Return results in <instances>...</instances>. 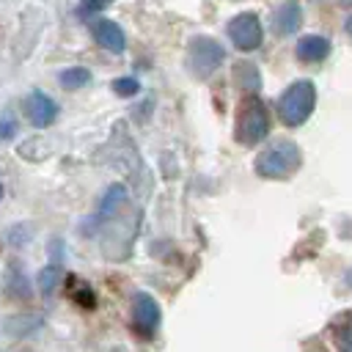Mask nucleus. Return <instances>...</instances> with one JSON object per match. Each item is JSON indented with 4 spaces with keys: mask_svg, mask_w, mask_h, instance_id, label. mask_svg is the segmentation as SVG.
<instances>
[{
    "mask_svg": "<svg viewBox=\"0 0 352 352\" xmlns=\"http://www.w3.org/2000/svg\"><path fill=\"white\" fill-rule=\"evenodd\" d=\"M302 162L300 146L292 140H275L256 157V173L264 179H286Z\"/></svg>",
    "mask_w": 352,
    "mask_h": 352,
    "instance_id": "nucleus-1",
    "label": "nucleus"
},
{
    "mask_svg": "<svg viewBox=\"0 0 352 352\" xmlns=\"http://www.w3.org/2000/svg\"><path fill=\"white\" fill-rule=\"evenodd\" d=\"M25 116L36 129H44L58 118V102L52 96H47L44 91H33L25 99Z\"/></svg>",
    "mask_w": 352,
    "mask_h": 352,
    "instance_id": "nucleus-6",
    "label": "nucleus"
},
{
    "mask_svg": "<svg viewBox=\"0 0 352 352\" xmlns=\"http://www.w3.org/2000/svg\"><path fill=\"white\" fill-rule=\"evenodd\" d=\"M300 22H302V8H300L297 0H286V3H280V6L275 8V14H272V28H275L278 36H289V33H294V30L300 28Z\"/></svg>",
    "mask_w": 352,
    "mask_h": 352,
    "instance_id": "nucleus-9",
    "label": "nucleus"
},
{
    "mask_svg": "<svg viewBox=\"0 0 352 352\" xmlns=\"http://www.w3.org/2000/svg\"><path fill=\"white\" fill-rule=\"evenodd\" d=\"M58 80H60V85L63 88H82L88 80H91V72L88 69H82V66H72V69H66V72H60L58 74Z\"/></svg>",
    "mask_w": 352,
    "mask_h": 352,
    "instance_id": "nucleus-14",
    "label": "nucleus"
},
{
    "mask_svg": "<svg viewBox=\"0 0 352 352\" xmlns=\"http://www.w3.org/2000/svg\"><path fill=\"white\" fill-rule=\"evenodd\" d=\"M58 280H60V267H58V264L44 267V270L38 272V289H41V294H44V297H50V294L55 292Z\"/></svg>",
    "mask_w": 352,
    "mask_h": 352,
    "instance_id": "nucleus-15",
    "label": "nucleus"
},
{
    "mask_svg": "<svg viewBox=\"0 0 352 352\" xmlns=\"http://www.w3.org/2000/svg\"><path fill=\"white\" fill-rule=\"evenodd\" d=\"M236 80L242 82V88L256 91L258 88V72H256V66L253 63H239L236 66Z\"/></svg>",
    "mask_w": 352,
    "mask_h": 352,
    "instance_id": "nucleus-16",
    "label": "nucleus"
},
{
    "mask_svg": "<svg viewBox=\"0 0 352 352\" xmlns=\"http://www.w3.org/2000/svg\"><path fill=\"white\" fill-rule=\"evenodd\" d=\"M344 346H352V338H349V341H344Z\"/></svg>",
    "mask_w": 352,
    "mask_h": 352,
    "instance_id": "nucleus-22",
    "label": "nucleus"
},
{
    "mask_svg": "<svg viewBox=\"0 0 352 352\" xmlns=\"http://www.w3.org/2000/svg\"><path fill=\"white\" fill-rule=\"evenodd\" d=\"M91 30H94V38H96V44L102 50H107L113 55H121L126 50V38H124V30L118 28V22H113V19H96Z\"/></svg>",
    "mask_w": 352,
    "mask_h": 352,
    "instance_id": "nucleus-8",
    "label": "nucleus"
},
{
    "mask_svg": "<svg viewBox=\"0 0 352 352\" xmlns=\"http://www.w3.org/2000/svg\"><path fill=\"white\" fill-rule=\"evenodd\" d=\"M124 204H126V187H124V184H110L107 192H104V201H102L99 212H96L91 220H94V223H104V220L113 217V214L118 212V206H124Z\"/></svg>",
    "mask_w": 352,
    "mask_h": 352,
    "instance_id": "nucleus-11",
    "label": "nucleus"
},
{
    "mask_svg": "<svg viewBox=\"0 0 352 352\" xmlns=\"http://www.w3.org/2000/svg\"><path fill=\"white\" fill-rule=\"evenodd\" d=\"M0 198H3V187H0Z\"/></svg>",
    "mask_w": 352,
    "mask_h": 352,
    "instance_id": "nucleus-23",
    "label": "nucleus"
},
{
    "mask_svg": "<svg viewBox=\"0 0 352 352\" xmlns=\"http://www.w3.org/2000/svg\"><path fill=\"white\" fill-rule=\"evenodd\" d=\"M270 132V113L258 96H248L239 104L236 116V140L245 146H256Z\"/></svg>",
    "mask_w": 352,
    "mask_h": 352,
    "instance_id": "nucleus-3",
    "label": "nucleus"
},
{
    "mask_svg": "<svg viewBox=\"0 0 352 352\" xmlns=\"http://www.w3.org/2000/svg\"><path fill=\"white\" fill-rule=\"evenodd\" d=\"M132 319H135V324H138V330L143 336H151L154 327L160 324V302L151 294L138 292L132 297Z\"/></svg>",
    "mask_w": 352,
    "mask_h": 352,
    "instance_id": "nucleus-7",
    "label": "nucleus"
},
{
    "mask_svg": "<svg viewBox=\"0 0 352 352\" xmlns=\"http://www.w3.org/2000/svg\"><path fill=\"white\" fill-rule=\"evenodd\" d=\"M41 322H44V319H41L38 314H14V316H8V319L3 322V327H6L8 336H28V333H33Z\"/></svg>",
    "mask_w": 352,
    "mask_h": 352,
    "instance_id": "nucleus-12",
    "label": "nucleus"
},
{
    "mask_svg": "<svg viewBox=\"0 0 352 352\" xmlns=\"http://www.w3.org/2000/svg\"><path fill=\"white\" fill-rule=\"evenodd\" d=\"M107 3H110V0H85V6H88V8H104Z\"/></svg>",
    "mask_w": 352,
    "mask_h": 352,
    "instance_id": "nucleus-19",
    "label": "nucleus"
},
{
    "mask_svg": "<svg viewBox=\"0 0 352 352\" xmlns=\"http://www.w3.org/2000/svg\"><path fill=\"white\" fill-rule=\"evenodd\" d=\"M16 135V121L11 116H3L0 118V140H11Z\"/></svg>",
    "mask_w": 352,
    "mask_h": 352,
    "instance_id": "nucleus-18",
    "label": "nucleus"
},
{
    "mask_svg": "<svg viewBox=\"0 0 352 352\" xmlns=\"http://www.w3.org/2000/svg\"><path fill=\"white\" fill-rule=\"evenodd\" d=\"M223 58H226L223 47L209 36H195L187 47V66L198 80L212 77L217 72V66L223 63Z\"/></svg>",
    "mask_w": 352,
    "mask_h": 352,
    "instance_id": "nucleus-4",
    "label": "nucleus"
},
{
    "mask_svg": "<svg viewBox=\"0 0 352 352\" xmlns=\"http://www.w3.org/2000/svg\"><path fill=\"white\" fill-rule=\"evenodd\" d=\"M228 38L239 50H256L261 44V22L256 14H239L228 22Z\"/></svg>",
    "mask_w": 352,
    "mask_h": 352,
    "instance_id": "nucleus-5",
    "label": "nucleus"
},
{
    "mask_svg": "<svg viewBox=\"0 0 352 352\" xmlns=\"http://www.w3.org/2000/svg\"><path fill=\"white\" fill-rule=\"evenodd\" d=\"M314 104H316V88H314V82L311 80H297L278 99L280 121L286 126H300L314 113Z\"/></svg>",
    "mask_w": 352,
    "mask_h": 352,
    "instance_id": "nucleus-2",
    "label": "nucleus"
},
{
    "mask_svg": "<svg viewBox=\"0 0 352 352\" xmlns=\"http://www.w3.org/2000/svg\"><path fill=\"white\" fill-rule=\"evenodd\" d=\"M344 28H346V33L352 36V16H346V25H344Z\"/></svg>",
    "mask_w": 352,
    "mask_h": 352,
    "instance_id": "nucleus-20",
    "label": "nucleus"
},
{
    "mask_svg": "<svg viewBox=\"0 0 352 352\" xmlns=\"http://www.w3.org/2000/svg\"><path fill=\"white\" fill-rule=\"evenodd\" d=\"M113 91H116L118 96H135V94L140 91V85H138L135 77H116V80H113Z\"/></svg>",
    "mask_w": 352,
    "mask_h": 352,
    "instance_id": "nucleus-17",
    "label": "nucleus"
},
{
    "mask_svg": "<svg viewBox=\"0 0 352 352\" xmlns=\"http://www.w3.org/2000/svg\"><path fill=\"white\" fill-rule=\"evenodd\" d=\"M327 52H330V41L324 36H302L297 41V58L300 60L316 63V60H324Z\"/></svg>",
    "mask_w": 352,
    "mask_h": 352,
    "instance_id": "nucleus-10",
    "label": "nucleus"
},
{
    "mask_svg": "<svg viewBox=\"0 0 352 352\" xmlns=\"http://www.w3.org/2000/svg\"><path fill=\"white\" fill-rule=\"evenodd\" d=\"M8 294L14 300H30V283L16 267H8Z\"/></svg>",
    "mask_w": 352,
    "mask_h": 352,
    "instance_id": "nucleus-13",
    "label": "nucleus"
},
{
    "mask_svg": "<svg viewBox=\"0 0 352 352\" xmlns=\"http://www.w3.org/2000/svg\"><path fill=\"white\" fill-rule=\"evenodd\" d=\"M338 3H341V6H352V0H338Z\"/></svg>",
    "mask_w": 352,
    "mask_h": 352,
    "instance_id": "nucleus-21",
    "label": "nucleus"
}]
</instances>
